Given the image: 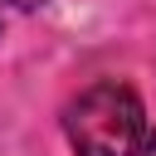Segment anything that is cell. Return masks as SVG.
I'll use <instances>...</instances> for the list:
<instances>
[{
	"label": "cell",
	"instance_id": "7a4b0ae2",
	"mask_svg": "<svg viewBox=\"0 0 156 156\" xmlns=\"http://www.w3.org/2000/svg\"><path fill=\"white\" fill-rule=\"evenodd\" d=\"M136 156H156V132H146V141H141V151Z\"/></svg>",
	"mask_w": 156,
	"mask_h": 156
},
{
	"label": "cell",
	"instance_id": "6da1fadb",
	"mask_svg": "<svg viewBox=\"0 0 156 156\" xmlns=\"http://www.w3.org/2000/svg\"><path fill=\"white\" fill-rule=\"evenodd\" d=\"M63 136L73 156H136L146 141L141 98L127 83L102 78L63 107Z\"/></svg>",
	"mask_w": 156,
	"mask_h": 156
}]
</instances>
